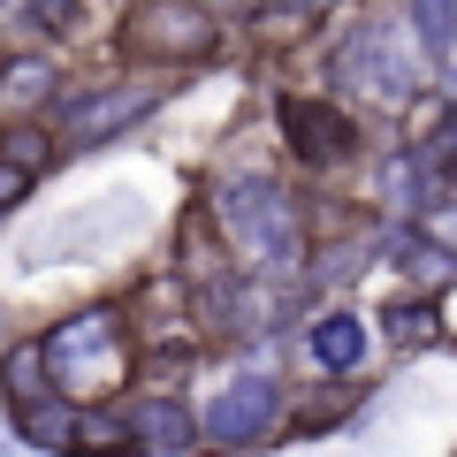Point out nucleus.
<instances>
[{"mask_svg": "<svg viewBox=\"0 0 457 457\" xmlns=\"http://www.w3.org/2000/svg\"><path fill=\"white\" fill-rule=\"evenodd\" d=\"M320 77L336 99H351L359 114H404L411 99L435 92V54H427L420 23L396 8V0H366L328 31L320 46Z\"/></svg>", "mask_w": 457, "mask_h": 457, "instance_id": "f257e3e1", "label": "nucleus"}, {"mask_svg": "<svg viewBox=\"0 0 457 457\" xmlns=\"http://www.w3.org/2000/svg\"><path fill=\"white\" fill-rule=\"evenodd\" d=\"M198 206L213 213V228H221V245H228L237 267L305 282L312 206L290 191V176H275V168H260V161H221L198 183Z\"/></svg>", "mask_w": 457, "mask_h": 457, "instance_id": "f03ea898", "label": "nucleus"}, {"mask_svg": "<svg viewBox=\"0 0 457 457\" xmlns=\"http://www.w3.org/2000/svg\"><path fill=\"white\" fill-rule=\"evenodd\" d=\"M38 343H46V381L77 404H122L145 374L130 297H84V305L54 312L38 328Z\"/></svg>", "mask_w": 457, "mask_h": 457, "instance_id": "7ed1b4c3", "label": "nucleus"}, {"mask_svg": "<svg viewBox=\"0 0 457 457\" xmlns=\"http://www.w3.org/2000/svg\"><path fill=\"white\" fill-rule=\"evenodd\" d=\"M290 396L297 374H282L275 351H228L221 381L198 404V457H245V450H275L290 442Z\"/></svg>", "mask_w": 457, "mask_h": 457, "instance_id": "20e7f679", "label": "nucleus"}, {"mask_svg": "<svg viewBox=\"0 0 457 457\" xmlns=\"http://www.w3.org/2000/svg\"><path fill=\"white\" fill-rule=\"evenodd\" d=\"M183 92V77L176 69H145V62H114V69H99V77H69V92L54 99V130H62V145L69 153H99V145H114V137H130V130H145L153 114L168 107V99Z\"/></svg>", "mask_w": 457, "mask_h": 457, "instance_id": "39448f33", "label": "nucleus"}, {"mask_svg": "<svg viewBox=\"0 0 457 457\" xmlns=\"http://www.w3.org/2000/svg\"><path fill=\"white\" fill-rule=\"evenodd\" d=\"M221 46H228V23L213 16V8H198V0H137L130 16H122V31H114V54H122V62L176 69V77L213 69Z\"/></svg>", "mask_w": 457, "mask_h": 457, "instance_id": "423d86ee", "label": "nucleus"}, {"mask_svg": "<svg viewBox=\"0 0 457 457\" xmlns=\"http://www.w3.org/2000/svg\"><path fill=\"white\" fill-rule=\"evenodd\" d=\"M275 145L297 176H343L366 153V122L336 92H282L275 99Z\"/></svg>", "mask_w": 457, "mask_h": 457, "instance_id": "0eeeda50", "label": "nucleus"}, {"mask_svg": "<svg viewBox=\"0 0 457 457\" xmlns=\"http://www.w3.org/2000/svg\"><path fill=\"white\" fill-rule=\"evenodd\" d=\"M290 359L297 381H359L374 359V320L351 297H312L305 320L290 328Z\"/></svg>", "mask_w": 457, "mask_h": 457, "instance_id": "6e6552de", "label": "nucleus"}, {"mask_svg": "<svg viewBox=\"0 0 457 457\" xmlns=\"http://www.w3.org/2000/svg\"><path fill=\"white\" fill-rule=\"evenodd\" d=\"M122 411H130L137 457H198V404H191V389L137 381V389L122 396Z\"/></svg>", "mask_w": 457, "mask_h": 457, "instance_id": "1a4fd4ad", "label": "nucleus"}, {"mask_svg": "<svg viewBox=\"0 0 457 457\" xmlns=\"http://www.w3.org/2000/svg\"><path fill=\"white\" fill-rule=\"evenodd\" d=\"M69 92V54L16 38L0 46V114H54V99Z\"/></svg>", "mask_w": 457, "mask_h": 457, "instance_id": "9d476101", "label": "nucleus"}, {"mask_svg": "<svg viewBox=\"0 0 457 457\" xmlns=\"http://www.w3.org/2000/svg\"><path fill=\"white\" fill-rule=\"evenodd\" d=\"M8 427H16V450L31 457H77V427H84V404L62 389H38L31 404L8 411Z\"/></svg>", "mask_w": 457, "mask_h": 457, "instance_id": "9b49d317", "label": "nucleus"}, {"mask_svg": "<svg viewBox=\"0 0 457 457\" xmlns=\"http://www.w3.org/2000/svg\"><path fill=\"white\" fill-rule=\"evenodd\" d=\"M366 198H374V213H381V221H411V213L427 206V168H420V153H411L404 137H389V145L374 153Z\"/></svg>", "mask_w": 457, "mask_h": 457, "instance_id": "f8f14e48", "label": "nucleus"}, {"mask_svg": "<svg viewBox=\"0 0 457 457\" xmlns=\"http://www.w3.org/2000/svg\"><path fill=\"white\" fill-rule=\"evenodd\" d=\"M374 343H389V351H404V359L450 343V328H442V297L435 290H396L389 305H381V320H374Z\"/></svg>", "mask_w": 457, "mask_h": 457, "instance_id": "ddd939ff", "label": "nucleus"}, {"mask_svg": "<svg viewBox=\"0 0 457 457\" xmlns=\"http://www.w3.org/2000/svg\"><path fill=\"white\" fill-rule=\"evenodd\" d=\"M16 16V31L23 38H38V46H84V38H99V8L92 0H16L8 8Z\"/></svg>", "mask_w": 457, "mask_h": 457, "instance_id": "4468645a", "label": "nucleus"}, {"mask_svg": "<svg viewBox=\"0 0 457 457\" xmlns=\"http://www.w3.org/2000/svg\"><path fill=\"white\" fill-rule=\"evenodd\" d=\"M0 161L31 168V176H54L69 161V145H62V130H54L46 114H0Z\"/></svg>", "mask_w": 457, "mask_h": 457, "instance_id": "2eb2a0df", "label": "nucleus"}, {"mask_svg": "<svg viewBox=\"0 0 457 457\" xmlns=\"http://www.w3.org/2000/svg\"><path fill=\"white\" fill-rule=\"evenodd\" d=\"M38 389H54L46 381V343H38V328H23V336L0 343V404L16 411V404H31Z\"/></svg>", "mask_w": 457, "mask_h": 457, "instance_id": "dca6fc26", "label": "nucleus"}, {"mask_svg": "<svg viewBox=\"0 0 457 457\" xmlns=\"http://www.w3.org/2000/svg\"><path fill=\"white\" fill-rule=\"evenodd\" d=\"M77 457H137L130 411H122V404H84V427H77Z\"/></svg>", "mask_w": 457, "mask_h": 457, "instance_id": "f3484780", "label": "nucleus"}, {"mask_svg": "<svg viewBox=\"0 0 457 457\" xmlns=\"http://www.w3.org/2000/svg\"><path fill=\"white\" fill-rule=\"evenodd\" d=\"M336 8H351V0H260V23H252V31H267V38H297V31H320Z\"/></svg>", "mask_w": 457, "mask_h": 457, "instance_id": "a211bd4d", "label": "nucleus"}, {"mask_svg": "<svg viewBox=\"0 0 457 457\" xmlns=\"http://www.w3.org/2000/svg\"><path fill=\"white\" fill-rule=\"evenodd\" d=\"M411 23H420V38H427V54H442L457 38V0H396Z\"/></svg>", "mask_w": 457, "mask_h": 457, "instance_id": "6ab92c4d", "label": "nucleus"}, {"mask_svg": "<svg viewBox=\"0 0 457 457\" xmlns=\"http://www.w3.org/2000/svg\"><path fill=\"white\" fill-rule=\"evenodd\" d=\"M31 191H38V176H31V168L0 161V213H16V206H23V198H31Z\"/></svg>", "mask_w": 457, "mask_h": 457, "instance_id": "aec40b11", "label": "nucleus"}, {"mask_svg": "<svg viewBox=\"0 0 457 457\" xmlns=\"http://www.w3.org/2000/svg\"><path fill=\"white\" fill-rule=\"evenodd\" d=\"M198 8H213L221 23H260V0H198Z\"/></svg>", "mask_w": 457, "mask_h": 457, "instance_id": "412c9836", "label": "nucleus"}, {"mask_svg": "<svg viewBox=\"0 0 457 457\" xmlns=\"http://www.w3.org/2000/svg\"><path fill=\"white\" fill-rule=\"evenodd\" d=\"M435 297H442V328H450V336H457V282H442Z\"/></svg>", "mask_w": 457, "mask_h": 457, "instance_id": "4be33fe9", "label": "nucleus"}, {"mask_svg": "<svg viewBox=\"0 0 457 457\" xmlns=\"http://www.w3.org/2000/svg\"><path fill=\"white\" fill-rule=\"evenodd\" d=\"M8 8H16V0H0V16H8Z\"/></svg>", "mask_w": 457, "mask_h": 457, "instance_id": "5701e85b", "label": "nucleus"}, {"mask_svg": "<svg viewBox=\"0 0 457 457\" xmlns=\"http://www.w3.org/2000/svg\"><path fill=\"white\" fill-rule=\"evenodd\" d=\"M122 8H137V0H122Z\"/></svg>", "mask_w": 457, "mask_h": 457, "instance_id": "b1692460", "label": "nucleus"}]
</instances>
